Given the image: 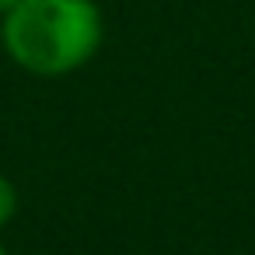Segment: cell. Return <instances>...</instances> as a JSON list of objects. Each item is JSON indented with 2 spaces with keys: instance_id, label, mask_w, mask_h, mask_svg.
<instances>
[{
  "instance_id": "cell-1",
  "label": "cell",
  "mask_w": 255,
  "mask_h": 255,
  "mask_svg": "<svg viewBox=\"0 0 255 255\" xmlns=\"http://www.w3.org/2000/svg\"><path fill=\"white\" fill-rule=\"evenodd\" d=\"M105 18L95 0H21L0 18L4 53L32 77H67L95 60Z\"/></svg>"
},
{
  "instance_id": "cell-2",
  "label": "cell",
  "mask_w": 255,
  "mask_h": 255,
  "mask_svg": "<svg viewBox=\"0 0 255 255\" xmlns=\"http://www.w3.org/2000/svg\"><path fill=\"white\" fill-rule=\"evenodd\" d=\"M18 213V189L7 175H0V231H4Z\"/></svg>"
},
{
  "instance_id": "cell-3",
  "label": "cell",
  "mask_w": 255,
  "mask_h": 255,
  "mask_svg": "<svg viewBox=\"0 0 255 255\" xmlns=\"http://www.w3.org/2000/svg\"><path fill=\"white\" fill-rule=\"evenodd\" d=\"M18 4H21V0H0V18H4L7 11H14Z\"/></svg>"
},
{
  "instance_id": "cell-4",
  "label": "cell",
  "mask_w": 255,
  "mask_h": 255,
  "mask_svg": "<svg viewBox=\"0 0 255 255\" xmlns=\"http://www.w3.org/2000/svg\"><path fill=\"white\" fill-rule=\"evenodd\" d=\"M0 255H7V248H4V241H0Z\"/></svg>"
}]
</instances>
